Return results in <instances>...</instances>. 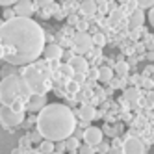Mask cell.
<instances>
[{
	"label": "cell",
	"mask_w": 154,
	"mask_h": 154,
	"mask_svg": "<svg viewBox=\"0 0 154 154\" xmlns=\"http://www.w3.org/2000/svg\"><path fill=\"white\" fill-rule=\"evenodd\" d=\"M47 34L30 17H13L0 26V54L9 65H30L45 52Z\"/></svg>",
	"instance_id": "6da1fadb"
},
{
	"label": "cell",
	"mask_w": 154,
	"mask_h": 154,
	"mask_svg": "<svg viewBox=\"0 0 154 154\" xmlns=\"http://www.w3.org/2000/svg\"><path fill=\"white\" fill-rule=\"evenodd\" d=\"M37 130L43 134V137L52 139V141H61L67 139L74 134L76 126V117L72 109L65 104H47L45 108L37 113Z\"/></svg>",
	"instance_id": "7a4b0ae2"
},
{
	"label": "cell",
	"mask_w": 154,
	"mask_h": 154,
	"mask_svg": "<svg viewBox=\"0 0 154 154\" xmlns=\"http://www.w3.org/2000/svg\"><path fill=\"white\" fill-rule=\"evenodd\" d=\"M32 95L34 91L23 74H8L0 82V102L6 106H11L19 100L28 102Z\"/></svg>",
	"instance_id": "3957f363"
},
{
	"label": "cell",
	"mask_w": 154,
	"mask_h": 154,
	"mask_svg": "<svg viewBox=\"0 0 154 154\" xmlns=\"http://www.w3.org/2000/svg\"><path fill=\"white\" fill-rule=\"evenodd\" d=\"M50 63L45 61H34L30 65H24L23 69V76L26 78L28 85L32 87L34 93H41V95H47L50 89Z\"/></svg>",
	"instance_id": "277c9868"
},
{
	"label": "cell",
	"mask_w": 154,
	"mask_h": 154,
	"mask_svg": "<svg viewBox=\"0 0 154 154\" xmlns=\"http://www.w3.org/2000/svg\"><path fill=\"white\" fill-rule=\"evenodd\" d=\"M0 123L6 128H17L24 123V112H17L11 106L2 104V108H0Z\"/></svg>",
	"instance_id": "5b68a950"
},
{
	"label": "cell",
	"mask_w": 154,
	"mask_h": 154,
	"mask_svg": "<svg viewBox=\"0 0 154 154\" xmlns=\"http://www.w3.org/2000/svg\"><path fill=\"white\" fill-rule=\"evenodd\" d=\"M93 35H89L87 32H76L72 37V50L76 54H85L93 48Z\"/></svg>",
	"instance_id": "8992f818"
},
{
	"label": "cell",
	"mask_w": 154,
	"mask_h": 154,
	"mask_svg": "<svg viewBox=\"0 0 154 154\" xmlns=\"http://www.w3.org/2000/svg\"><path fill=\"white\" fill-rule=\"evenodd\" d=\"M123 152L125 154H143L145 152V145L137 137H128L123 143Z\"/></svg>",
	"instance_id": "52a82bcc"
},
{
	"label": "cell",
	"mask_w": 154,
	"mask_h": 154,
	"mask_svg": "<svg viewBox=\"0 0 154 154\" xmlns=\"http://www.w3.org/2000/svg\"><path fill=\"white\" fill-rule=\"evenodd\" d=\"M45 106H47V95H41V93H34L30 97V100L26 102V109L32 112V113H34V112L39 113Z\"/></svg>",
	"instance_id": "ba28073f"
},
{
	"label": "cell",
	"mask_w": 154,
	"mask_h": 154,
	"mask_svg": "<svg viewBox=\"0 0 154 154\" xmlns=\"http://www.w3.org/2000/svg\"><path fill=\"white\" fill-rule=\"evenodd\" d=\"M85 143H89V145L97 147L98 143L102 141V130L100 128H97V126H87L84 130V137H82Z\"/></svg>",
	"instance_id": "9c48e42d"
},
{
	"label": "cell",
	"mask_w": 154,
	"mask_h": 154,
	"mask_svg": "<svg viewBox=\"0 0 154 154\" xmlns=\"http://www.w3.org/2000/svg\"><path fill=\"white\" fill-rule=\"evenodd\" d=\"M13 9H15L17 17H32L35 11V4L30 2V0H19Z\"/></svg>",
	"instance_id": "30bf717a"
},
{
	"label": "cell",
	"mask_w": 154,
	"mask_h": 154,
	"mask_svg": "<svg viewBox=\"0 0 154 154\" xmlns=\"http://www.w3.org/2000/svg\"><path fill=\"white\" fill-rule=\"evenodd\" d=\"M143 23H145V13H143L141 8L134 9V11H130V17H128V28H130V30L141 28Z\"/></svg>",
	"instance_id": "8fae6325"
},
{
	"label": "cell",
	"mask_w": 154,
	"mask_h": 154,
	"mask_svg": "<svg viewBox=\"0 0 154 154\" xmlns=\"http://www.w3.org/2000/svg\"><path fill=\"white\" fill-rule=\"evenodd\" d=\"M69 63L72 65V69H74V72H87L89 71V63H87V60L82 56V54H76V56H72L71 60H69Z\"/></svg>",
	"instance_id": "7c38bea8"
},
{
	"label": "cell",
	"mask_w": 154,
	"mask_h": 154,
	"mask_svg": "<svg viewBox=\"0 0 154 154\" xmlns=\"http://www.w3.org/2000/svg\"><path fill=\"white\" fill-rule=\"evenodd\" d=\"M43 56L48 60H61L63 58V48L60 45H56V43H50V45L45 47V52H43Z\"/></svg>",
	"instance_id": "4fadbf2b"
},
{
	"label": "cell",
	"mask_w": 154,
	"mask_h": 154,
	"mask_svg": "<svg viewBox=\"0 0 154 154\" xmlns=\"http://www.w3.org/2000/svg\"><path fill=\"white\" fill-rule=\"evenodd\" d=\"M97 9H98L97 0H82V4H80V11H82L85 17H93V15L97 13Z\"/></svg>",
	"instance_id": "5bb4252c"
},
{
	"label": "cell",
	"mask_w": 154,
	"mask_h": 154,
	"mask_svg": "<svg viewBox=\"0 0 154 154\" xmlns=\"http://www.w3.org/2000/svg\"><path fill=\"white\" fill-rule=\"evenodd\" d=\"M78 117L82 119V121H91L97 117V112H95V108L93 106H89V104H84L80 109H78Z\"/></svg>",
	"instance_id": "9a60e30c"
},
{
	"label": "cell",
	"mask_w": 154,
	"mask_h": 154,
	"mask_svg": "<svg viewBox=\"0 0 154 154\" xmlns=\"http://www.w3.org/2000/svg\"><path fill=\"white\" fill-rule=\"evenodd\" d=\"M98 80L104 82V84H109L113 80V69L112 67H100L98 69Z\"/></svg>",
	"instance_id": "2e32d148"
},
{
	"label": "cell",
	"mask_w": 154,
	"mask_h": 154,
	"mask_svg": "<svg viewBox=\"0 0 154 154\" xmlns=\"http://www.w3.org/2000/svg\"><path fill=\"white\" fill-rule=\"evenodd\" d=\"M39 152H45V154H50V152H56V141L52 139H43L39 143Z\"/></svg>",
	"instance_id": "e0dca14e"
},
{
	"label": "cell",
	"mask_w": 154,
	"mask_h": 154,
	"mask_svg": "<svg viewBox=\"0 0 154 154\" xmlns=\"http://www.w3.org/2000/svg\"><path fill=\"white\" fill-rule=\"evenodd\" d=\"M125 100H128V102H137L139 100V89L137 87H128V89H125Z\"/></svg>",
	"instance_id": "ac0fdd59"
},
{
	"label": "cell",
	"mask_w": 154,
	"mask_h": 154,
	"mask_svg": "<svg viewBox=\"0 0 154 154\" xmlns=\"http://www.w3.org/2000/svg\"><path fill=\"white\" fill-rule=\"evenodd\" d=\"M65 145H67V150L69 152H74V150L80 149V141H78V137H76V136H71V137L65 139Z\"/></svg>",
	"instance_id": "d6986e66"
},
{
	"label": "cell",
	"mask_w": 154,
	"mask_h": 154,
	"mask_svg": "<svg viewBox=\"0 0 154 154\" xmlns=\"http://www.w3.org/2000/svg\"><path fill=\"white\" fill-rule=\"evenodd\" d=\"M123 17H125L123 9H113L112 15H109V24H112V26H117L121 20H123Z\"/></svg>",
	"instance_id": "ffe728a7"
},
{
	"label": "cell",
	"mask_w": 154,
	"mask_h": 154,
	"mask_svg": "<svg viewBox=\"0 0 154 154\" xmlns=\"http://www.w3.org/2000/svg\"><path fill=\"white\" fill-rule=\"evenodd\" d=\"M60 72L63 74V76H67V78H72L74 76V69H72V65L67 61V63H63V65H60Z\"/></svg>",
	"instance_id": "44dd1931"
},
{
	"label": "cell",
	"mask_w": 154,
	"mask_h": 154,
	"mask_svg": "<svg viewBox=\"0 0 154 154\" xmlns=\"http://www.w3.org/2000/svg\"><path fill=\"white\" fill-rule=\"evenodd\" d=\"M115 72H117L119 76H126V72H128V63H126V61H119V63L115 65Z\"/></svg>",
	"instance_id": "7402d4cb"
},
{
	"label": "cell",
	"mask_w": 154,
	"mask_h": 154,
	"mask_svg": "<svg viewBox=\"0 0 154 154\" xmlns=\"http://www.w3.org/2000/svg\"><path fill=\"white\" fill-rule=\"evenodd\" d=\"M93 43H95V47H104V45H106L104 34H95V35H93Z\"/></svg>",
	"instance_id": "603a6c76"
},
{
	"label": "cell",
	"mask_w": 154,
	"mask_h": 154,
	"mask_svg": "<svg viewBox=\"0 0 154 154\" xmlns=\"http://www.w3.org/2000/svg\"><path fill=\"white\" fill-rule=\"evenodd\" d=\"M95 149H97V147L89 145V143H85V145H82V147L78 149V152H80V154H91V152H93Z\"/></svg>",
	"instance_id": "cb8c5ba5"
},
{
	"label": "cell",
	"mask_w": 154,
	"mask_h": 154,
	"mask_svg": "<svg viewBox=\"0 0 154 154\" xmlns=\"http://www.w3.org/2000/svg\"><path fill=\"white\" fill-rule=\"evenodd\" d=\"M137 6L141 9H150L154 6V0H137Z\"/></svg>",
	"instance_id": "d4e9b609"
},
{
	"label": "cell",
	"mask_w": 154,
	"mask_h": 154,
	"mask_svg": "<svg viewBox=\"0 0 154 154\" xmlns=\"http://www.w3.org/2000/svg\"><path fill=\"white\" fill-rule=\"evenodd\" d=\"M30 137H32V143H41L43 139H45L39 130H37V132H34V134H30Z\"/></svg>",
	"instance_id": "484cf974"
},
{
	"label": "cell",
	"mask_w": 154,
	"mask_h": 154,
	"mask_svg": "<svg viewBox=\"0 0 154 154\" xmlns=\"http://www.w3.org/2000/svg\"><path fill=\"white\" fill-rule=\"evenodd\" d=\"M78 85H80V84L76 82V80H71V82L67 84V89H69L71 93H76V91H78Z\"/></svg>",
	"instance_id": "4316f807"
},
{
	"label": "cell",
	"mask_w": 154,
	"mask_h": 154,
	"mask_svg": "<svg viewBox=\"0 0 154 154\" xmlns=\"http://www.w3.org/2000/svg\"><path fill=\"white\" fill-rule=\"evenodd\" d=\"M13 17H17V13H15V9H6L4 11V20H9V19H13Z\"/></svg>",
	"instance_id": "83f0119b"
},
{
	"label": "cell",
	"mask_w": 154,
	"mask_h": 154,
	"mask_svg": "<svg viewBox=\"0 0 154 154\" xmlns=\"http://www.w3.org/2000/svg\"><path fill=\"white\" fill-rule=\"evenodd\" d=\"M63 150H67V145H65V139H61V141H56V152H63Z\"/></svg>",
	"instance_id": "f1b7e54d"
},
{
	"label": "cell",
	"mask_w": 154,
	"mask_h": 154,
	"mask_svg": "<svg viewBox=\"0 0 154 154\" xmlns=\"http://www.w3.org/2000/svg\"><path fill=\"white\" fill-rule=\"evenodd\" d=\"M52 2H54V0H35V6H41V8H48V6H52Z\"/></svg>",
	"instance_id": "f546056e"
},
{
	"label": "cell",
	"mask_w": 154,
	"mask_h": 154,
	"mask_svg": "<svg viewBox=\"0 0 154 154\" xmlns=\"http://www.w3.org/2000/svg\"><path fill=\"white\" fill-rule=\"evenodd\" d=\"M97 149L100 150V152H108V150H109V147H108V143H104V141H100V143H98V145H97Z\"/></svg>",
	"instance_id": "4dcf8cb0"
},
{
	"label": "cell",
	"mask_w": 154,
	"mask_h": 154,
	"mask_svg": "<svg viewBox=\"0 0 154 154\" xmlns=\"http://www.w3.org/2000/svg\"><path fill=\"white\" fill-rule=\"evenodd\" d=\"M149 23H150V26L154 28V6L149 9Z\"/></svg>",
	"instance_id": "1f68e13d"
},
{
	"label": "cell",
	"mask_w": 154,
	"mask_h": 154,
	"mask_svg": "<svg viewBox=\"0 0 154 154\" xmlns=\"http://www.w3.org/2000/svg\"><path fill=\"white\" fill-rule=\"evenodd\" d=\"M19 0H0V4H2L4 8H8V6H13V4H17Z\"/></svg>",
	"instance_id": "d6a6232c"
},
{
	"label": "cell",
	"mask_w": 154,
	"mask_h": 154,
	"mask_svg": "<svg viewBox=\"0 0 154 154\" xmlns=\"http://www.w3.org/2000/svg\"><path fill=\"white\" fill-rule=\"evenodd\" d=\"M89 76L93 80H98V69H93V71H89Z\"/></svg>",
	"instance_id": "836d02e7"
},
{
	"label": "cell",
	"mask_w": 154,
	"mask_h": 154,
	"mask_svg": "<svg viewBox=\"0 0 154 154\" xmlns=\"http://www.w3.org/2000/svg\"><path fill=\"white\" fill-rule=\"evenodd\" d=\"M87 30V23H78V32H85Z\"/></svg>",
	"instance_id": "e575fe53"
},
{
	"label": "cell",
	"mask_w": 154,
	"mask_h": 154,
	"mask_svg": "<svg viewBox=\"0 0 154 154\" xmlns=\"http://www.w3.org/2000/svg\"><path fill=\"white\" fill-rule=\"evenodd\" d=\"M149 104L154 106V93H149Z\"/></svg>",
	"instance_id": "d590c367"
},
{
	"label": "cell",
	"mask_w": 154,
	"mask_h": 154,
	"mask_svg": "<svg viewBox=\"0 0 154 154\" xmlns=\"http://www.w3.org/2000/svg\"><path fill=\"white\" fill-rule=\"evenodd\" d=\"M74 136L80 139V137H84V132H80V130H74Z\"/></svg>",
	"instance_id": "8d00e7d4"
},
{
	"label": "cell",
	"mask_w": 154,
	"mask_h": 154,
	"mask_svg": "<svg viewBox=\"0 0 154 154\" xmlns=\"http://www.w3.org/2000/svg\"><path fill=\"white\" fill-rule=\"evenodd\" d=\"M106 2H108V0H97V4H100V6H102V4H106Z\"/></svg>",
	"instance_id": "74e56055"
},
{
	"label": "cell",
	"mask_w": 154,
	"mask_h": 154,
	"mask_svg": "<svg viewBox=\"0 0 154 154\" xmlns=\"http://www.w3.org/2000/svg\"><path fill=\"white\" fill-rule=\"evenodd\" d=\"M149 60H154V52H150V54H149Z\"/></svg>",
	"instance_id": "f35d334b"
},
{
	"label": "cell",
	"mask_w": 154,
	"mask_h": 154,
	"mask_svg": "<svg viewBox=\"0 0 154 154\" xmlns=\"http://www.w3.org/2000/svg\"><path fill=\"white\" fill-rule=\"evenodd\" d=\"M119 2H121V4H128V2H130V0H119Z\"/></svg>",
	"instance_id": "ab89813d"
}]
</instances>
